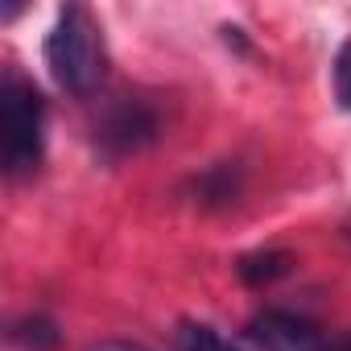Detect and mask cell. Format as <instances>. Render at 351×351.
I'll use <instances>...</instances> for the list:
<instances>
[{
    "instance_id": "8992f818",
    "label": "cell",
    "mask_w": 351,
    "mask_h": 351,
    "mask_svg": "<svg viewBox=\"0 0 351 351\" xmlns=\"http://www.w3.org/2000/svg\"><path fill=\"white\" fill-rule=\"evenodd\" d=\"M335 99H339V108L351 112V38L335 54Z\"/></svg>"
},
{
    "instance_id": "6da1fadb",
    "label": "cell",
    "mask_w": 351,
    "mask_h": 351,
    "mask_svg": "<svg viewBox=\"0 0 351 351\" xmlns=\"http://www.w3.org/2000/svg\"><path fill=\"white\" fill-rule=\"evenodd\" d=\"M46 62H50V75L58 87L75 91V95H87L99 75H104V46H99V29L91 21L87 9L71 5L58 13L50 38H46Z\"/></svg>"
},
{
    "instance_id": "5b68a950",
    "label": "cell",
    "mask_w": 351,
    "mask_h": 351,
    "mask_svg": "<svg viewBox=\"0 0 351 351\" xmlns=\"http://www.w3.org/2000/svg\"><path fill=\"white\" fill-rule=\"evenodd\" d=\"M289 269V261L281 256V252H269V256H248L244 265H240V273L248 277V281H269V277H281Z\"/></svg>"
},
{
    "instance_id": "52a82bcc",
    "label": "cell",
    "mask_w": 351,
    "mask_h": 351,
    "mask_svg": "<svg viewBox=\"0 0 351 351\" xmlns=\"http://www.w3.org/2000/svg\"><path fill=\"white\" fill-rule=\"evenodd\" d=\"M91 351H145V347H136V343H99Z\"/></svg>"
},
{
    "instance_id": "277c9868",
    "label": "cell",
    "mask_w": 351,
    "mask_h": 351,
    "mask_svg": "<svg viewBox=\"0 0 351 351\" xmlns=\"http://www.w3.org/2000/svg\"><path fill=\"white\" fill-rule=\"evenodd\" d=\"M178 351H232L211 326H182L178 335Z\"/></svg>"
},
{
    "instance_id": "3957f363",
    "label": "cell",
    "mask_w": 351,
    "mask_h": 351,
    "mask_svg": "<svg viewBox=\"0 0 351 351\" xmlns=\"http://www.w3.org/2000/svg\"><path fill=\"white\" fill-rule=\"evenodd\" d=\"M248 339H252L261 351H326L322 335H318L310 322H302V318H293V314H281V310L261 314V318L248 326Z\"/></svg>"
},
{
    "instance_id": "7a4b0ae2",
    "label": "cell",
    "mask_w": 351,
    "mask_h": 351,
    "mask_svg": "<svg viewBox=\"0 0 351 351\" xmlns=\"http://www.w3.org/2000/svg\"><path fill=\"white\" fill-rule=\"evenodd\" d=\"M42 95L25 79H9L0 87V149H5V165L13 173H25L42 161Z\"/></svg>"
}]
</instances>
